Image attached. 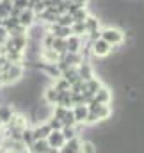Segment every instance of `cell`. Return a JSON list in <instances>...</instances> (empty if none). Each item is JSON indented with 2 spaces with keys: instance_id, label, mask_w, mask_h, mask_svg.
Segmentation results:
<instances>
[{
  "instance_id": "3957f363",
  "label": "cell",
  "mask_w": 144,
  "mask_h": 153,
  "mask_svg": "<svg viewBox=\"0 0 144 153\" xmlns=\"http://www.w3.org/2000/svg\"><path fill=\"white\" fill-rule=\"evenodd\" d=\"M46 143H48L50 148H57V150H61V148L64 146L66 139H64V135L61 134V130H52V132L48 134V137H46Z\"/></svg>"
},
{
  "instance_id": "ba28073f",
  "label": "cell",
  "mask_w": 144,
  "mask_h": 153,
  "mask_svg": "<svg viewBox=\"0 0 144 153\" xmlns=\"http://www.w3.org/2000/svg\"><path fill=\"white\" fill-rule=\"evenodd\" d=\"M50 132H52V128H50L48 125H41V126H37L36 130L32 132V137H34V141H39V139H46Z\"/></svg>"
},
{
  "instance_id": "e0dca14e",
  "label": "cell",
  "mask_w": 144,
  "mask_h": 153,
  "mask_svg": "<svg viewBox=\"0 0 144 153\" xmlns=\"http://www.w3.org/2000/svg\"><path fill=\"white\" fill-rule=\"evenodd\" d=\"M57 25H61V27H71L73 23V18L71 14H64V16H57V22H55Z\"/></svg>"
},
{
  "instance_id": "277c9868",
  "label": "cell",
  "mask_w": 144,
  "mask_h": 153,
  "mask_svg": "<svg viewBox=\"0 0 144 153\" xmlns=\"http://www.w3.org/2000/svg\"><path fill=\"white\" fill-rule=\"evenodd\" d=\"M110 50H112V46L108 45L107 41H103L102 38L94 39L93 41V52H94V55H98V57H105L110 53Z\"/></svg>"
},
{
  "instance_id": "44dd1931",
  "label": "cell",
  "mask_w": 144,
  "mask_h": 153,
  "mask_svg": "<svg viewBox=\"0 0 144 153\" xmlns=\"http://www.w3.org/2000/svg\"><path fill=\"white\" fill-rule=\"evenodd\" d=\"M46 125H48L52 130H61V128H62V123H61V119H59V117H55V116H53L52 119H48V123H46Z\"/></svg>"
},
{
  "instance_id": "d6986e66",
  "label": "cell",
  "mask_w": 144,
  "mask_h": 153,
  "mask_svg": "<svg viewBox=\"0 0 144 153\" xmlns=\"http://www.w3.org/2000/svg\"><path fill=\"white\" fill-rule=\"evenodd\" d=\"M80 153H96V148H94V144H93V143L85 141V143H82V144H80Z\"/></svg>"
},
{
  "instance_id": "2e32d148",
  "label": "cell",
  "mask_w": 144,
  "mask_h": 153,
  "mask_svg": "<svg viewBox=\"0 0 144 153\" xmlns=\"http://www.w3.org/2000/svg\"><path fill=\"white\" fill-rule=\"evenodd\" d=\"M71 18H73V22H82V23H84V22L87 20V13H85V9L80 7V9H76L71 14Z\"/></svg>"
},
{
  "instance_id": "7a4b0ae2",
  "label": "cell",
  "mask_w": 144,
  "mask_h": 153,
  "mask_svg": "<svg viewBox=\"0 0 144 153\" xmlns=\"http://www.w3.org/2000/svg\"><path fill=\"white\" fill-rule=\"evenodd\" d=\"M100 38L107 41L110 46H114V45H119L123 41V32L117 29H105L103 32H100Z\"/></svg>"
},
{
  "instance_id": "30bf717a",
  "label": "cell",
  "mask_w": 144,
  "mask_h": 153,
  "mask_svg": "<svg viewBox=\"0 0 144 153\" xmlns=\"http://www.w3.org/2000/svg\"><path fill=\"white\" fill-rule=\"evenodd\" d=\"M87 114H89V109L85 105H76L75 111H73V116H75V121H85L87 119Z\"/></svg>"
},
{
  "instance_id": "ffe728a7",
  "label": "cell",
  "mask_w": 144,
  "mask_h": 153,
  "mask_svg": "<svg viewBox=\"0 0 144 153\" xmlns=\"http://www.w3.org/2000/svg\"><path fill=\"white\" fill-rule=\"evenodd\" d=\"M61 134L64 135V139H66V141L75 139V130H73V126H62V128H61Z\"/></svg>"
},
{
  "instance_id": "5b68a950",
  "label": "cell",
  "mask_w": 144,
  "mask_h": 153,
  "mask_svg": "<svg viewBox=\"0 0 144 153\" xmlns=\"http://www.w3.org/2000/svg\"><path fill=\"white\" fill-rule=\"evenodd\" d=\"M108 100H110V93H108V89H105V87H100L93 94V102L94 103H107Z\"/></svg>"
},
{
  "instance_id": "6da1fadb",
  "label": "cell",
  "mask_w": 144,
  "mask_h": 153,
  "mask_svg": "<svg viewBox=\"0 0 144 153\" xmlns=\"http://www.w3.org/2000/svg\"><path fill=\"white\" fill-rule=\"evenodd\" d=\"M20 76H22V66H18L16 62H14V64H13V62H9V64H7V70L2 73V82L11 84V82L18 80Z\"/></svg>"
},
{
  "instance_id": "cb8c5ba5",
  "label": "cell",
  "mask_w": 144,
  "mask_h": 153,
  "mask_svg": "<svg viewBox=\"0 0 144 153\" xmlns=\"http://www.w3.org/2000/svg\"><path fill=\"white\" fill-rule=\"evenodd\" d=\"M14 4H16V7H25V5H29V0H13Z\"/></svg>"
},
{
  "instance_id": "5bb4252c",
  "label": "cell",
  "mask_w": 144,
  "mask_h": 153,
  "mask_svg": "<svg viewBox=\"0 0 144 153\" xmlns=\"http://www.w3.org/2000/svg\"><path fill=\"white\" fill-rule=\"evenodd\" d=\"M52 50H55L57 53L59 52H66V39L62 38H53V41H52V46H50Z\"/></svg>"
},
{
  "instance_id": "d4e9b609",
  "label": "cell",
  "mask_w": 144,
  "mask_h": 153,
  "mask_svg": "<svg viewBox=\"0 0 144 153\" xmlns=\"http://www.w3.org/2000/svg\"><path fill=\"white\" fill-rule=\"evenodd\" d=\"M73 4H76V5H80V7H84V4L87 2V0H71Z\"/></svg>"
},
{
  "instance_id": "ac0fdd59",
  "label": "cell",
  "mask_w": 144,
  "mask_h": 153,
  "mask_svg": "<svg viewBox=\"0 0 144 153\" xmlns=\"http://www.w3.org/2000/svg\"><path fill=\"white\" fill-rule=\"evenodd\" d=\"M43 57L48 61V62H57V59H59V55H57V52L55 50H52V48H48L45 53H43Z\"/></svg>"
},
{
  "instance_id": "4316f807",
  "label": "cell",
  "mask_w": 144,
  "mask_h": 153,
  "mask_svg": "<svg viewBox=\"0 0 144 153\" xmlns=\"http://www.w3.org/2000/svg\"><path fill=\"white\" fill-rule=\"evenodd\" d=\"M0 84H2V71H0Z\"/></svg>"
},
{
  "instance_id": "484cf974",
  "label": "cell",
  "mask_w": 144,
  "mask_h": 153,
  "mask_svg": "<svg viewBox=\"0 0 144 153\" xmlns=\"http://www.w3.org/2000/svg\"><path fill=\"white\" fill-rule=\"evenodd\" d=\"M46 153H59V150H57V148H48Z\"/></svg>"
},
{
  "instance_id": "7c38bea8",
  "label": "cell",
  "mask_w": 144,
  "mask_h": 153,
  "mask_svg": "<svg viewBox=\"0 0 144 153\" xmlns=\"http://www.w3.org/2000/svg\"><path fill=\"white\" fill-rule=\"evenodd\" d=\"M48 143H46V139H39V141H34L32 143V152L34 153H46L48 152Z\"/></svg>"
},
{
  "instance_id": "4fadbf2b",
  "label": "cell",
  "mask_w": 144,
  "mask_h": 153,
  "mask_svg": "<svg viewBox=\"0 0 144 153\" xmlns=\"http://www.w3.org/2000/svg\"><path fill=\"white\" fill-rule=\"evenodd\" d=\"M61 123H62V126H73V125L76 123V121H75V116H73V111L66 109V112L61 117Z\"/></svg>"
},
{
  "instance_id": "52a82bcc",
  "label": "cell",
  "mask_w": 144,
  "mask_h": 153,
  "mask_svg": "<svg viewBox=\"0 0 144 153\" xmlns=\"http://www.w3.org/2000/svg\"><path fill=\"white\" fill-rule=\"evenodd\" d=\"M70 34H71V29L70 27H61V25H53V29H52V36L53 38H62V39H66V38H70Z\"/></svg>"
},
{
  "instance_id": "603a6c76",
  "label": "cell",
  "mask_w": 144,
  "mask_h": 153,
  "mask_svg": "<svg viewBox=\"0 0 144 153\" xmlns=\"http://www.w3.org/2000/svg\"><path fill=\"white\" fill-rule=\"evenodd\" d=\"M23 141H25V143H34L32 130H23Z\"/></svg>"
},
{
  "instance_id": "8fae6325",
  "label": "cell",
  "mask_w": 144,
  "mask_h": 153,
  "mask_svg": "<svg viewBox=\"0 0 144 153\" xmlns=\"http://www.w3.org/2000/svg\"><path fill=\"white\" fill-rule=\"evenodd\" d=\"M78 46H80V39L76 36H70L66 38V52L70 53H76L78 52Z\"/></svg>"
},
{
  "instance_id": "9a60e30c",
  "label": "cell",
  "mask_w": 144,
  "mask_h": 153,
  "mask_svg": "<svg viewBox=\"0 0 144 153\" xmlns=\"http://www.w3.org/2000/svg\"><path fill=\"white\" fill-rule=\"evenodd\" d=\"M59 89H55V87H52V89H48L46 91V102L48 103H57L59 102Z\"/></svg>"
},
{
  "instance_id": "8992f818",
  "label": "cell",
  "mask_w": 144,
  "mask_h": 153,
  "mask_svg": "<svg viewBox=\"0 0 144 153\" xmlns=\"http://www.w3.org/2000/svg\"><path fill=\"white\" fill-rule=\"evenodd\" d=\"M59 153H80V143L76 139H70L64 143V146L61 148Z\"/></svg>"
},
{
  "instance_id": "7402d4cb",
  "label": "cell",
  "mask_w": 144,
  "mask_h": 153,
  "mask_svg": "<svg viewBox=\"0 0 144 153\" xmlns=\"http://www.w3.org/2000/svg\"><path fill=\"white\" fill-rule=\"evenodd\" d=\"M13 117V112L9 107H0V121H9Z\"/></svg>"
},
{
  "instance_id": "83f0119b",
  "label": "cell",
  "mask_w": 144,
  "mask_h": 153,
  "mask_svg": "<svg viewBox=\"0 0 144 153\" xmlns=\"http://www.w3.org/2000/svg\"><path fill=\"white\" fill-rule=\"evenodd\" d=\"M0 125H2V121H0Z\"/></svg>"
},
{
  "instance_id": "9c48e42d",
  "label": "cell",
  "mask_w": 144,
  "mask_h": 153,
  "mask_svg": "<svg viewBox=\"0 0 144 153\" xmlns=\"http://www.w3.org/2000/svg\"><path fill=\"white\" fill-rule=\"evenodd\" d=\"M32 22H34V13L29 9V11H23L22 14H20V18H18V23L22 25V27H29V25H32Z\"/></svg>"
}]
</instances>
